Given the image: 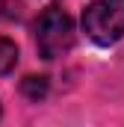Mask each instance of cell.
I'll use <instances>...</instances> for the list:
<instances>
[{"label":"cell","mask_w":124,"mask_h":127,"mask_svg":"<svg viewBox=\"0 0 124 127\" xmlns=\"http://www.w3.org/2000/svg\"><path fill=\"white\" fill-rule=\"evenodd\" d=\"M35 44H38V53L44 59L65 56L74 47V24H71V18L56 6L44 9L41 18L35 21Z\"/></svg>","instance_id":"6da1fadb"},{"label":"cell","mask_w":124,"mask_h":127,"mask_svg":"<svg viewBox=\"0 0 124 127\" xmlns=\"http://www.w3.org/2000/svg\"><path fill=\"white\" fill-rule=\"evenodd\" d=\"M83 30L94 44H115L124 35V0H94L83 12Z\"/></svg>","instance_id":"7a4b0ae2"},{"label":"cell","mask_w":124,"mask_h":127,"mask_svg":"<svg viewBox=\"0 0 124 127\" xmlns=\"http://www.w3.org/2000/svg\"><path fill=\"white\" fill-rule=\"evenodd\" d=\"M15 65H18V47H15V41H9L6 35H0V77L9 74Z\"/></svg>","instance_id":"3957f363"},{"label":"cell","mask_w":124,"mask_h":127,"mask_svg":"<svg viewBox=\"0 0 124 127\" xmlns=\"http://www.w3.org/2000/svg\"><path fill=\"white\" fill-rule=\"evenodd\" d=\"M21 92L30 97V100H41V97L47 95V77H24Z\"/></svg>","instance_id":"277c9868"}]
</instances>
